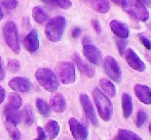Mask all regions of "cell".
<instances>
[{
    "mask_svg": "<svg viewBox=\"0 0 151 140\" xmlns=\"http://www.w3.org/2000/svg\"><path fill=\"white\" fill-rule=\"evenodd\" d=\"M147 59H148V61L151 63V54H148V56H147Z\"/></svg>",
    "mask_w": 151,
    "mask_h": 140,
    "instance_id": "f6af8a7d",
    "label": "cell"
},
{
    "mask_svg": "<svg viewBox=\"0 0 151 140\" xmlns=\"http://www.w3.org/2000/svg\"><path fill=\"white\" fill-rule=\"evenodd\" d=\"M127 44V42L125 39H122V38H118V39H116V46H117L118 52H119L121 55L124 54Z\"/></svg>",
    "mask_w": 151,
    "mask_h": 140,
    "instance_id": "d6a6232c",
    "label": "cell"
},
{
    "mask_svg": "<svg viewBox=\"0 0 151 140\" xmlns=\"http://www.w3.org/2000/svg\"><path fill=\"white\" fill-rule=\"evenodd\" d=\"M118 137L121 140H143L136 133L129 130H125V129H119L118 130Z\"/></svg>",
    "mask_w": 151,
    "mask_h": 140,
    "instance_id": "484cf974",
    "label": "cell"
},
{
    "mask_svg": "<svg viewBox=\"0 0 151 140\" xmlns=\"http://www.w3.org/2000/svg\"><path fill=\"white\" fill-rule=\"evenodd\" d=\"M139 39H140V42L142 43V45H143L146 49H148V50L151 49V41L147 37L141 35V36H139Z\"/></svg>",
    "mask_w": 151,
    "mask_h": 140,
    "instance_id": "836d02e7",
    "label": "cell"
},
{
    "mask_svg": "<svg viewBox=\"0 0 151 140\" xmlns=\"http://www.w3.org/2000/svg\"><path fill=\"white\" fill-rule=\"evenodd\" d=\"M82 51H83V55L86 58V60L90 61L91 63H93L95 65H99L102 63L103 57H102L101 50L97 46L90 43V42L83 43V49H82Z\"/></svg>",
    "mask_w": 151,
    "mask_h": 140,
    "instance_id": "9c48e42d",
    "label": "cell"
},
{
    "mask_svg": "<svg viewBox=\"0 0 151 140\" xmlns=\"http://www.w3.org/2000/svg\"><path fill=\"white\" fill-rule=\"evenodd\" d=\"M23 28H26V29H29L30 28V24H29V18L27 16L23 18Z\"/></svg>",
    "mask_w": 151,
    "mask_h": 140,
    "instance_id": "ab89813d",
    "label": "cell"
},
{
    "mask_svg": "<svg viewBox=\"0 0 151 140\" xmlns=\"http://www.w3.org/2000/svg\"><path fill=\"white\" fill-rule=\"evenodd\" d=\"M91 95H93V101L96 103L100 117L104 121H109L113 114V107H112L110 99L99 88L93 89Z\"/></svg>",
    "mask_w": 151,
    "mask_h": 140,
    "instance_id": "7a4b0ae2",
    "label": "cell"
},
{
    "mask_svg": "<svg viewBox=\"0 0 151 140\" xmlns=\"http://www.w3.org/2000/svg\"><path fill=\"white\" fill-rule=\"evenodd\" d=\"M91 7L99 14H107L110 10V4L108 0H91Z\"/></svg>",
    "mask_w": 151,
    "mask_h": 140,
    "instance_id": "7402d4cb",
    "label": "cell"
},
{
    "mask_svg": "<svg viewBox=\"0 0 151 140\" xmlns=\"http://www.w3.org/2000/svg\"><path fill=\"white\" fill-rule=\"evenodd\" d=\"M35 78L37 82L48 92H55L59 88V80L56 74L47 68H40L36 71Z\"/></svg>",
    "mask_w": 151,
    "mask_h": 140,
    "instance_id": "3957f363",
    "label": "cell"
},
{
    "mask_svg": "<svg viewBox=\"0 0 151 140\" xmlns=\"http://www.w3.org/2000/svg\"><path fill=\"white\" fill-rule=\"evenodd\" d=\"M37 138L35 140H45L46 138V135H45V132H44V130L41 128V127H38L37 128Z\"/></svg>",
    "mask_w": 151,
    "mask_h": 140,
    "instance_id": "e575fe53",
    "label": "cell"
},
{
    "mask_svg": "<svg viewBox=\"0 0 151 140\" xmlns=\"http://www.w3.org/2000/svg\"><path fill=\"white\" fill-rule=\"evenodd\" d=\"M8 107H12V109H19L22 105V98L18 93H9L8 96Z\"/></svg>",
    "mask_w": 151,
    "mask_h": 140,
    "instance_id": "4316f807",
    "label": "cell"
},
{
    "mask_svg": "<svg viewBox=\"0 0 151 140\" xmlns=\"http://www.w3.org/2000/svg\"><path fill=\"white\" fill-rule=\"evenodd\" d=\"M113 140H121V139L119 138V137H118V136H117V137H116V138H114Z\"/></svg>",
    "mask_w": 151,
    "mask_h": 140,
    "instance_id": "7dc6e473",
    "label": "cell"
},
{
    "mask_svg": "<svg viewBox=\"0 0 151 140\" xmlns=\"http://www.w3.org/2000/svg\"><path fill=\"white\" fill-rule=\"evenodd\" d=\"M3 37L6 45L9 47V49L16 54L20 53L21 47L20 40H19V33L14 22L9 21L3 26Z\"/></svg>",
    "mask_w": 151,
    "mask_h": 140,
    "instance_id": "5b68a950",
    "label": "cell"
},
{
    "mask_svg": "<svg viewBox=\"0 0 151 140\" xmlns=\"http://www.w3.org/2000/svg\"><path fill=\"white\" fill-rule=\"evenodd\" d=\"M113 3H116V4H119V5H121V3L123 2V0H111Z\"/></svg>",
    "mask_w": 151,
    "mask_h": 140,
    "instance_id": "7bdbcfd3",
    "label": "cell"
},
{
    "mask_svg": "<svg viewBox=\"0 0 151 140\" xmlns=\"http://www.w3.org/2000/svg\"><path fill=\"white\" fill-rule=\"evenodd\" d=\"M121 105H122V112L124 118H129L133 112V99L132 96L127 93H123L121 96Z\"/></svg>",
    "mask_w": 151,
    "mask_h": 140,
    "instance_id": "ffe728a7",
    "label": "cell"
},
{
    "mask_svg": "<svg viewBox=\"0 0 151 140\" xmlns=\"http://www.w3.org/2000/svg\"><path fill=\"white\" fill-rule=\"evenodd\" d=\"M32 16H33L34 21L38 24H44V23L48 22V14L40 6H35L32 9Z\"/></svg>",
    "mask_w": 151,
    "mask_h": 140,
    "instance_id": "44dd1931",
    "label": "cell"
},
{
    "mask_svg": "<svg viewBox=\"0 0 151 140\" xmlns=\"http://www.w3.org/2000/svg\"><path fill=\"white\" fill-rule=\"evenodd\" d=\"M148 5H149L150 7H151V0H148Z\"/></svg>",
    "mask_w": 151,
    "mask_h": 140,
    "instance_id": "bcb514c9",
    "label": "cell"
},
{
    "mask_svg": "<svg viewBox=\"0 0 151 140\" xmlns=\"http://www.w3.org/2000/svg\"><path fill=\"white\" fill-rule=\"evenodd\" d=\"M4 78H5V69H4V65L2 58L0 57V82L3 81Z\"/></svg>",
    "mask_w": 151,
    "mask_h": 140,
    "instance_id": "8d00e7d4",
    "label": "cell"
},
{
    "mask_svg": "<svg viewBox=\"0 0 151 140\" xmlns=\"http://www.w3.org/2000/svg\"><path fill=\"white\" fill-rule=\"evenodd\" d=\"M25 48L31 53H34L39 48V37H38V32L36 29H33L27 34L24 39Z\"/></svg>",
    "mask_w": 151,
    "mask_h": 140,
    "instance_id": "7c38bea8",
    "label": "cell"
},
{
    "mask_svg": "<svg viewBox=\"0 0 151 140\" xmlns=\"http://www.w3.org/2000/svg\"><path fill=\"white\" fill-rule=\"evenodd\" d=\"M69 127L71 134L75 140H88V127L75 118H71L69 120Z\"/></svg>",
    "mask_w": 151,
    "mask_h": 140,
    "instance_id": "ba28073f",
    "label": "cell"
},
{
    "mask_svg": "<svg viewBox=\"0 0 151 140\" xmlns=\"http://www.w3.org/2000/svg\"><path fill=\"white\" fill-rule=\"evenodd\" d=\"M41 1L44 2V3H46V4H50V5L55 6V4H54V2H52V0H41Z\"/></svg>",
    "mask_w": 151,
    "mask_h": 140,
    "instance_id": "60d3db41",
    "label": "cell"
},
{
    "mask_svg": "<svg viewBox=\"0 0 151 140\" xmlns=\"http://www.w3.org/2000/svg\"><path fill=\"white\" fill-rule=\"evenodd\" d=\"M55 6L57 7H60L62 9H69L72 6V1L71 0H52Z\"/></svg>",
    "mask_w": 151,
    "mask_h": 140,
    "instance_id": "4dcf8cb0",
    "label": "cell"
},
{
    "mask_svg": "<svg viewBox=\"0 0 151 140\" xmlns=\"http://www.w3.org/2000/svg\"><path fill=\"white\" fill-rule=\"evenodd\" d=\"M121 7L127 14H129L132 18L140 22H146L149 18V12L145 5L137 0H123L121 3Z\"/></svg>",
    "mask_w": 151,
    "mask_h": 140,
    "instance_id": "277c9868",
    "label": "cell"
},
{
    "mask_svg": "<svg viewBox=\"0 0 151 140\" xmlns=\"http://www.w3.org/2000/svg\"><path fill=\"white\" fill-rule=\"evenodd\" d=\"M134 92L141 102L148 105L151 104V89L148 86L143 84H136L134 86Z\"/></svg>",
    "mask_w": 151,
    "mask_h": 140,
    "instance_id": "5bb4252c",
    "label": "cell"
},
{
    "mask_svg": "<svg viewBox=\"0 0 151 140\" xmlns=\"http://www.w3.org/2000/svg\"><path fill=\"white\" fill-rule=\"evenodd\" d=\"M66 28V18L63 16H57L48 20L44 29V34L50 42H59L63 37Z\"/></svg>",
    "mask_w": 151,
    "mask_h": 140,
    "instance_id": "6da1fadb",
    "label": "cell"
},
{
    "mask_svg": "<svg viewBox=\"0 0 151 140\" xmlns=\"http://www.w3.org/2000/svg\"><path fill=\"white\" fill-rule=\"evenodd\" d=\"M79 99H80V103H81L82 109H83V112H84V114H86V118L90 120V122L91 124L97 126L98 119H97V116H96V112H95V109H93V103H91L90 97L86 94H81Z\"/></svg>",
    "mask_w": 151,
    "mask_h": 140,
    "instance_id": "8fae6325",
    "label": "cell"
},
{
    "mask_svg": "<svg viewBox=\"0 0 151 140\" xmlns=\"http://www.w3.org/2000/svg\"><path fill=\"white\" fill-rule=\"evenodd\" d=\"M91 26H93V30L97 32V34L101 33V25H100L99 21L98 20H91Z\"/></svg>",
    "mask_w": 151,
    "mask_h": 140,
    "instance_id": "d590c367",
    "label": "cell"
},
{
    "mask_svg": "<svg viewBox=\"0 0 151 140\" xmlns=\"http://www.w3.org/2000/svg\"><path fill=\"white\" fill-rule=\"evenodd\" d=\"M3 16H4V14H3V10H2V7L0 6V21L3 18Z\"/></svg>",
    "mask_w": 151,
    "mask_h": 140,
    "instance_id": "ee69618b",
    "label": "cell"
},
{
    "mask_svg": "<svg viewBox=\"0 0 151 140\" xmlns=\"http://www.w3.org/2000/svg\"><path fill=\"white\" fill-rule=\"evenodd\" d=\"M5 127L8 134H9V136L12 137V140H21V133L19 131V129L17 128V125L9 122H6Z\"/></svg>",
    "mask_w": 151,
    "mask_h": 140,
    "instance_id": "83f0119b",
    "label": "cell"
},
{
    "mask_svg": "<svg viewBox=\"0 0 151 140\" xmlns=\"http://www.w3.org/2000/svg\"><path fill=\"white\" fill-rule=\"evenodd\" d=\"M22 119H24V122L27 126H31L34 122V112L31 105H26L23 109Z\"/></svg>",
    "mask_w": 151,
    "mask_h": 140,
    "instance_id": "d4e9b609",
    "label": "cell"
},
{
    "mask_svg": "<svg viewBox=\"0 0 151 140\" xmlns=\"http://www.w3.org/2000/svg\"><path fill=\"white\" fill-rule=\"evenodd\" d=\"M110 29L113 32L115 36L118 38H122V39H127L129 36V29L125 24L119 22L117 20H113L110 22Z\"/></svg>",
    "mask_w": 151,
    "mask_h": 140,
    "instance_id": "9a60e30c",
    "label": "cell"
},
{
    "mask_svg": "<svg viewBox=\"0 0 151 140\" xmlns=\"http://www.w3.org/2000/svg\"><path fill=\"white\" fill-rule=\"evenodd\" d=\"M149 131H150V134H151V124L149 125Z\"/></svg>",
    "mask_w": 151,
    "mask_h": 140,
    "instance_id": "c3c4849f",
    "label": "cell"
},
{
    "mask_svg": "<svg viewBox=\"0 0 151 140\" xmlns=\"http://www.w3.org/2000/svg\"><path fill=\"white\" fill-rule=\"evenodd\" d=\"M1 6L7 10H12L18 6V1L17 0H2Z\"/></svg>",
    "mask_w": 151,
    "mask_h": 140,
    "instance_id": "1f68e13d",
    "label": "cell"
},
{
    "mask_svg": "<svg viewBox=\"0 0 151 140\" xmlns=\"http://www.w3.org/2000/svg\"><path fill=\"white\" fill-rule=\"evenodd\" d=\"M36 107H37V111L39 112L40 114H42L45 118L50 117V107L45 100H43L42 98H37L36 99Z\"/></svg>",
    "mask_w": 151,
    "mask_h": 140,
    "instance_id": "cb8c5ba5",
    "label": "cell"
},
{
    "mask_svg": "<svg viewBox=\"0 0 151 140\" xmlns=\"http://www.w3.org/2000/svg\"><path fill=\"white\" fill-rule=\"evenodd\" d=\"M80 34H81V29H80L79 27H75V28H73V30H72L71 35L73 38H77Z\"/></svg>",
    "mask_w": 151,
    "mask_h": 140,
    "instance_id": "74e56055",
    "label": "cell"
},
{
    "mask_svg": "<svg viewBox=\"0 0 151 140\" xmlns=\"http://www.w3.org/2000/svg\"><path fill=\"white\" fill-rule=\"evenodd\" d=\"M57 72H58L60 81L65 85H69L75 82L76 74L75 67L72 63L69 61H62L57 65Z\"/></svg>",
    "mask_w": 151,
    "mask_h": 140,
    "instance_id": "8992f818",
    "label": "cell"
},
{
    "mask_svg": "<svg viewBox=\"0 0 151 140\" xmlns=\"http://www.w3.org/2000/svg\"><path fill=\"white\" fill-rule=\"evenodd\" d=\"M138 2L144 4V5H148V0H137Z\"/></svg>",
    "mask_w": 151,
    "mask_h": 140,
    "instance_id": "b9f144b4",
    "label": "cell"
},
{
    "mask_svg": "<svg viewBox=\"0 0 151 140\" xmlns=\"http://www.w3.org/2000/svg\"><path fill=\"white\" fill-rule=\"evenodd\" d=\"M147 119H148V114H146L145 112H143V111L138 112L137 118H136V121H135L136 126H137L138 128H141V127L146 123Z\"/></svg>",
    "mask_w": 151,
    "mask_h": 140,
    "instance_id": "f1b7e54d",
    "label": "cell"
},
{
    "mask_svg": "<svg viewBox=\"0 0 151 140\" xmlns=\"http://www.w3.org/2000/svg\"><path fill=\"white\" fill-rule=\"evenodd\" d=\"M9 87L18 92H28L31 89L32 84L28 78L25 77H14L9 81Z\"/></svg>",
    "mask_w": 151,
    "mask_h": 140,
    "instance_id": "4fadbf2b",
    "label": "cell"
},
{
    "mask_svg": "<svg viewBox=\"0 0 151 140\" xmlns=\"http://www.w3.org/2000/svg\"><path fill=\"white\" fill-rule=\"evenodd\" d=\"M44 132L47 135V138L50 140L56 139L57 137H58L59 133H60V125L55 120L48 121L45 125V130H44Z\"/></svg>",
    "mask_w": 151,
    "mask_h": 140,
    "instance_id": "d6986e66",
    "label": "cell"
},
{
    "mask_svg": "<svg viewBox=\"0 0 151 140\" xmlns=\"http://www.w3.org/2000/svg\"><path fill=\"white\" fill-rule=\"evenodd\" d=\"M124 57H125V60H127V65H129L132 69L136 70V71H138V72L145 71L146 65H145V63H144V61L140 58L139 55H138L133 49H131V48L125 49Z\"/></svg>",
    "mask_w": 151,
    "mask_h": 140,
    "instance_id": "30bf717a",
    "label": "cell"
},
{
    "mask_svg": "<svg viewBox=\"0 0 151 140\" xmlns=\"http://www.w3.org/2000/svg\"><path fill=\"white\" fill-rule=\"evenodd\" d=\"M4 116H5L7 122L12 123L14 125H18L22 120V112H19L17 109L8 107V105L4 107Z\"/></svg>",
    "mask_w": 151,
    "mask_h": 140,
    "instance_id": "ac0fdd59",
    "label": "cell"
},
{
    "mask_svg": "<svg viewBox=\"0 0 151 140\" xmlns=\"http://www.w3.org/2000/svg\"><path fill=\"white\" fill-rule=\"evenodd\" d=\"M73 61L76 65V67L78 68L81 74H83L84 76H86L88 78H93L95 76V69L91 67V65L86 63V61H83L81 59V57L78 55L77 53H75L73 55Z\"/></svg>",
    "mask_w": 151,
    "mask_h": 140,
    "instance_id": "2e32d148",
    "label": "cell"
},
{
    "mask_svg": "<svg viewBox=\"0 0 151 140\" xmlns=\"http://www.w3.org/2000/svg\"><path fill=\"white\" fill-rule=\"evenodd\" d=\"M104 69L107 76L115 82H120L121 80V70L117 60L114 57L108 55L104 59Z\"/></svg>",
    "mask_w": 151,
    "mask_h": 140,
    "instance_id": "52a82bcc",
    "label": "cell"
},
{
    "mask_svg": "<svg viewBox=\"0 0 151 140\" xmlns=\"http://www.w3.org/2000/svg\"><path fill=\"white\" fill-rule=\"evenodd\" d=\"M100 86L103 89L104 92L107 95H109V96L114 97L116 95V88H115V86H114V84L112 83L110 80L105 79V78L101 79L100 80Z\"/></svg>",
    "mask_w": 151,
    "mask_h": 140,
    "instance_id": "603a6c76",
    "label": "cell"
},
{
    "mask_svg": "<svg viewBox=\"0 0 151 140\" xmlns=\"http://www.w3.org/2000/svg\"><path fill=\"white\" fill-rule=\"evenodd\" d=\"M5 95H6L5 89H4L2 86H0V103H2L4 101V99H5Z\"/></svg>",
    "mask_w": 151,
    "mask_h": 140,
    "instance_id": "f35d334b",
    "label": "cell"
},
{
    "mask_svg": "<svg viewBox=\"0 0 151 140\" xmlns=\"http://www.w3.org/2000/svg\"><path fill=\"white\" fill-rule=\"evenodd\" d=\"M21 69V63L18 59H9L7 61V70L10 73H17Z\"/></svg>",
    "mask_w": 151,
    "mask_h": 140,
    "instance_id": "f546056e",
    "label": "cell"
},
{
    "mask_svg": "<svg viewBox=\"0 0 151 140\" xmlns=\"http://www.w3.org/2000/svg\"><path fill=\"white\" fill-rule=\"evenodd\" d=\"M66 107H67V103L62 93H56L50 98V107L54 112H63L66 109Z\"/></svg>",
    "mask_w": 151,
    "mask_h": 140,
    "instance_id": "e0dca14e",
    "label": "cell"
}]
</instances>
